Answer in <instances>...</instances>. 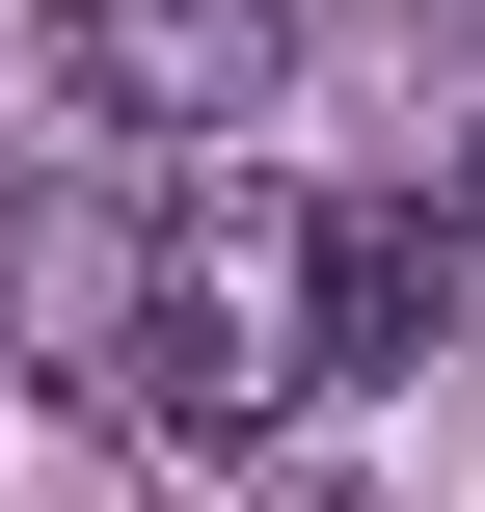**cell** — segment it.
Instances as JSON below:
<instances>
[{
	"mask_svg": "<svg viewBox=\"0 0 485 512\" xmlns=\"http://www.w3.org/2000/svg\"><path fill=\"white\" fill-rule=\"evenodd\" d=\"M459 243H485V135H459Z\"/></svg>",
	"mask_w": 485,
	"mask_h": 512,
	"instance_id": "cell-4",
	"label": "cell"
},
{
	"mask_svg": "<svg viewBox=\"0 0 485 512\" xmlns=\"http://www.w3.org/2000/svg\"><path fill=\"white\" fill-rule=\"evenodd\" d=\"M27 324L135 459H243L297 405V189H162V216L81 189V216H27Z\"/></svg>",
	"mask_w": 485,
	"mask_h": 512,
	"instance_id": "cell-1",
	"label": "cell"
},
{
	"mask_svg": "<svg viewBox=\"0 0 485 512\" xmlns=\"http://www.w3.org/2000/svg\"><path fill=\"white\" fill-rule=\"evenodd\" d=\"M485 297V243L432 189H297V378H432Z\"/></svg>",
	"mask_w": 485,
	"mask_h": 512,
	"instance_id": "cell-3",
	"label": "cell"
},
{
	"mask_svg": "<svg viewBox=\"0 0 485 512\" xmlns=\"http://www.w3.org/2000/svg\"><path fill=\"white\" fill-rule=\"evenodd\" d=\"M54 81H81V135H135V162H216V135H270V81H297V0H54Z\"/></svg>",
	"mask_w": 485,
	"mask_h": 512,
	"instance_id": "cell-2",
	"label": "cell"
}]
</instances>
